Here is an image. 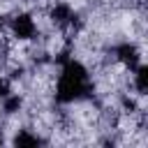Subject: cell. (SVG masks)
I'll return each mask as SVG.
<instances>
[{
	"mask_svg": "<svg viewBox=\"0 0 148 148\" xmlns=\"http://www.w3.org/2000/svg\"><path fill=\"white\" fill-rule=\"evenodd\" d=\"M88 90H90V81H88L86 67L81 62H76V60H67L65 67H62V74L58 79L56 97L60 102H74V99L86 97Z\"/></svg>",
	"mask_w": 148,
	"mask_h": 148,
	"instance_id": "1",
	"label": "cell"
},
{
	"mask_svg": "<svg viewBox=\"0 0 148 148\" xmlns=\"http://www.w3.org/2000/svg\"><path fill=\"white\" fill-rule=\"evenodd\" d=\"M9 30L16 39H32L35 32H37V25L32 21V16L28 14H16L12 21H9Z\"/></svg>",
	"mask_w": 148,
	"mask_h": 148,
	"instance_id": "2",
	"label": "cell"
},
{
	"mask_svg": "<svg viewBox=\"0 0 148 148\" xmlns=\"http://www.w3.org/2000/svg\"><path fill=\"white\" fill-rule=\"evenodd\" d=\"M51 21H53L58 28H72V25H74V21H76V16L72 14L69 5L58 2V5L51 9Z\"/></svg>",
	"mask_w": 148,
	"mask_h": 148,
	"instance_id": "3",
	"label": "cell"
},
{
	"mask_svg": "<svg viewBox=\"0 0 148 148\" xmlns=\"http://www.w3.org/2000/svg\"><path fill=\"white\" fill-rule=\"evenodd\" d=\"M116 56H118V60L125 62L130 69H136V67L141 65V62H139V51H136L134 44H120V46L116 49Z\"/></svg>",
	"mask_w": 148,
	"mask_h": 148,
	"instance_id": "4",
	"label": "cell"
},
{
	"mask_svg": "<svg viewBox=\"0 0 148 148\" xmlns=\"http://www.w3.org/2000/svg\"><path fill=\"white\" fill-rule=\"evenodd\" d=\"M134 88H136L139 95H146L148 92V69L143 65H139L134 69Z\"/></svg>",
	"mask_w": 148,
	"mask_h": 148,
	"instance_id": "5",
	"label": "cell"
},
{
	"mask_svg": "<svg viewBox=\"0 0 148 148\" xmlns=\"http://www.w3.org/2000/svg\"><path fill=\"white\" fill-rule=\"evenodd\" d=\"M14 143H16V146H37V143H42V139H39L37 134H30V132L21 130V132L14 136Z\"/></svg>",
	"mask_w": 148,
	"mask_h": 148,
	"instance_id": "6",
	"label": "cell"
},
{
	"mask_svg": "<svg viewBox=\"0 0 148 148\" xmlns=\"http://www.w3.org/2000/svg\"><path fill=\"white\" fill-rule=\"evenodd\" d=\"M18 109H21V97L9 92V95L5 97V111H7V113H14V111H18Z\"/></svg>",
	"mask_w": 148,
	"mask_h": 148,
	"instance_id": "7",
	"label": "cell"
},
{
	"mask_svg": "<svg viewBox=\"0 0 148 148\" xmlns=\"http://www.w3.org/2000/svg\"><path fill=\"white\" fill-rule=\"evenodd\" d=\"M9 92H12V90H9V81L0 74V97H7Z\"/></svg>",
	"mask_w": 148,
	"mask_h": 148,
	"instance_id": "8",
	"label": "cell"
},
{
	"mask_svg": "<svg viewBox=\"0 0 148 148\" xmlns=\"http://www.w3.org/2000/svg\"><path fill=\"white\" fill-rule=\"evenodd\" d=\"M0 143H2V134H0Z\"/></svg>",
	"mask_w": 148,
	"mask_h": 148,
	"instance_id": "9",
	"label": "cell"
}]
</instances>
